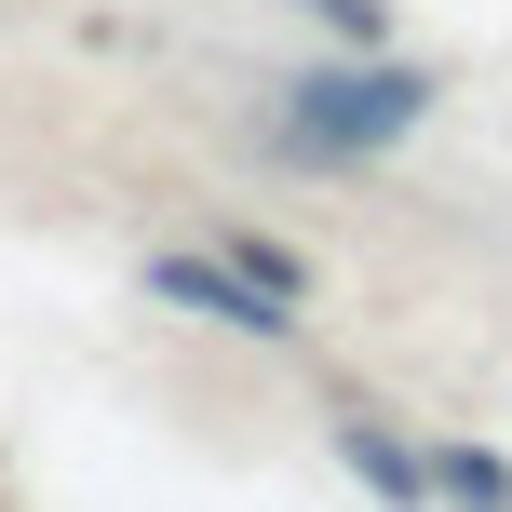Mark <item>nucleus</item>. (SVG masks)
I'll return each instance as SVG.
<instances>
[{
    "mask_svg": "<svg viewBox=\"0 0 512 512\" xmlns=\"http://www.w3.org/2000/svg\"><path fill=\"white\" fill-rule=\"evenodd\" d=\"M418 122H432V81H418V68H391V54L283 81V135H297V149H324V162H351V149H391V135H418Z\"/></svg>",
    "mask_w": 512,
    "mask_h": 512,
    "instance_id": "1",
    "label": "nucleus"
},
{
    "mask_svg": "<svg viewBox=\"0 0 512 512\" xmlns=\"http://www.w3.org/2000/svg\"><path fill=\"white\" fill-rule=\"evenodd\" d=\"M149 297L203 310V324H230V337H297V310H283L270 283H243L230 256H149Z\"/></svg>",
    "mask_w": 512,
    "mask_h": 512,
    "instance_id": "2",
    "label": "nucleus"
},
{
    "mask_svg": "<svg viewBox=\"0 0 512 512\" xmlns=\"http://www.w3.org/2000/svg\"><path fill=\"white\" fill-rule=\"evenodd\" d=\"M337 459H351V472H364V486H378L391 512H432V459H405L378 418H337Z\"/></svg>",
    "mask_w": 512,
    "mask_h": 512,
    "instance_id": "3",
    "label": "nucleus"
},
{
    "mask_svg": "<svg viewBox=\"0 0 512 512\" xmlns=\"http://www.w3.org/2000/svg\"><path fill=\"white\" fill-rule=\"evenodd\" d=\"M432 499H459V512H512V472L486 459V445H432Z\"/></svg>",
    "mask_w": 512,
    "mask_h": 512,
    "instance_id": "4",
    "label": "nucleus"
},
{
    "mask_svg": "<svg viewBox=\"0 0 512 512\" xmlns=\"http://www.w3.org/2000/svg\"><path fill=\"white\" fill-rule=\"evenodd\" d=\"M216 256H230L243 283H270L283 310H310V270H297V256H283V243H256V230H216Z\"/></svg>",
    "mask_w": 512,
    "mask_h": 512,
    "instance_id": "5",
    "label": "nucleus"
},
{
    "mask_svg": "<svg viewBox=\"0 0 512 512\" xmlns=\"http://www.w3.org/2000/svg\"><path fill=\"white\" fill-rule=\"evenodd\" d=\"M297 14H324L337 41H378V0H297Z\"/></svg>",
    "mask_w": 512,
    "mask_h": 512,
    "instance_id": "6",
    "label": "nucleus"
}]
</instances>
